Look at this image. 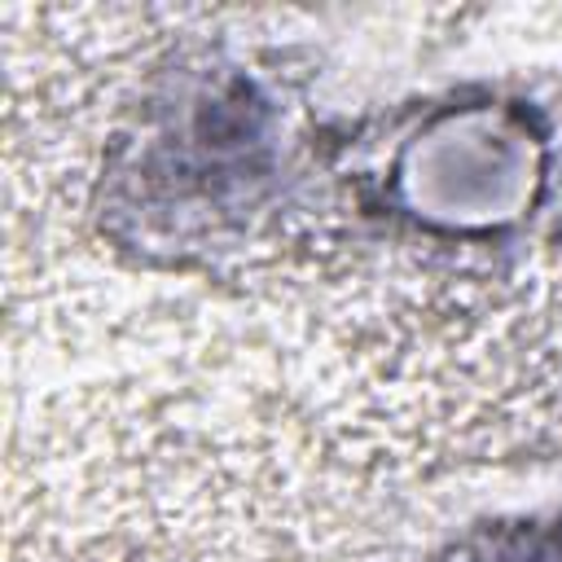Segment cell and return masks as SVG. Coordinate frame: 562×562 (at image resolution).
Listing matches in <instances>:
<instances>
[{
    "mask_svg": "<svg viewBox=\"0 0 562 562\" xmlns=\"http://www.w3.org/2000/svg\"><path fill=\"white\" fill-rule=\"evenodd\" d=\"M474 562H562V518L549 527L514 531L509 540H501L492 553H483Z\"/></svg>",
    "mask_w": 562,
    "mask_h": 562,
    "instance_id": "obj_1",
    "label": "cell"
}]
</instances>
